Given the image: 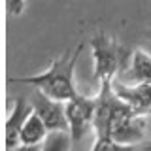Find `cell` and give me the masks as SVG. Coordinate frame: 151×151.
I'll return each mask as SVG.
<instances>
[{
    "label": "cell",
    "mask_w": 151,
    "mask_h": 151,
    "mask_svg": "<svg viewBox=\"0 0 151 151\" xmlns=\"http://www.w3.org/2000/svg\"><path fill=\"white\" fill-rule=\"evenodd\" d=\"M83 44H79L78 47L72 51H64L59 59H55L51 66L45 70L44 74H36L30 76V78H12L9 83H25V85H32L34 89L42 91L44 94L51 98H57V100H70L78 89H76L74 83V72H76V64H78V59L81 55Z\"/></svg>",
    "instance_id": "1"
},
{
    "label": "cell",
    "mask_w": 151,
    "mask_h": 151,
    "mask_svg": "<svg viewBox=\"0 0 151 151\" xmlns=\"http://www.w3.org/2000/svg\"><path fill=\"white\" fill-rule=\"evenodd\" d=\"M130 113H134L132 106L113 91L111 81H104L98 89V106L93 125L96 142L93 144V149H115V144L111 142V130Z\"/></svg>",
    "instance_id": "2"
},
{
    "label": "cell",
    "mask_w": 151,
    "mask_h": 151,
    "mask_svg": "<svg viewBox=\"0 0 151 151\" xmlns=\"http://www.w3.org/2000/svg\"><path fill=\"white\" fill-rule=\"evenodd\" d=\"M91 49H93V74L98 85L104 81H111L119 70L123 68L125 60L129 59L130 51L123 49L115 38L98 32L91 38Z\"/></svg>",
    "instance_id": "3"
},
{
    "label": "cell",
    "mask_w": 151,
    "mask_h": 151,
    "mask_svg": "<svg viewBox=\"0 0 151 151\" xmlns=\"http://www.w3.org/2000/svg\"><path fill=\"white\" fill-rule=\"evenodd\" d=\"M96 106H98V94L96 96H87L79 91L70 100H66V115H68V123H70L72 144L78 145L87 136V132L93 129Z\"/></svg>",
    "instance_id": "4"
},
{
    "label": "cell",
    "mask_w": 151,
    "mask_h": 151,
    "mask_svg": "<svg viewBox=\"0 0 151 151\" xmlns=\"http://www.w3.org/2000/svg\"><path fill=\"white\" fill-rule=\"evenodd\" d=\"M30 102L34 106V110L40 113V117L44 119V123L47 125L49 132L51 130H68L70 132V123H68V115H66V102L47 96V94H44L38 89H34Z\"/></svg>",
    "instance_id": "5"
},
{
    "label": "cell",
    "mask_w": 151,
    "mask_h": 151,
    "mask_svg": "<svg viewBox=\"0 0 151 151\" xmlns=\"http://www.w3.org/2000/svg\"><path fill=\"white\" fill-rule=\"evenodd\" d=\"M117 76H121L117 79L129 85L151 83V55L142 47H136L134 51H130L129 59L125 60Z\"/></svg>",
    "instance_id": "6"
},
{
    "label": "cell",
    "mask_w": 151,
    "mask_h": 151,
    "mask_svg": "<svg viewBox=\"0 0 151 151\" xmlns=\"http://www.w3.org/2000/svg\"><path fill=\"white\" fill-rule=\"evenodd\" d=\"M111 87L123 100H127L136 113H151V83L129 85L121 79H111Z\"/></svg>",
    "instance_id": "7"
},
{
    "label": "cell",
    "mask_w": 151,
    "mask_h": 151,
    "mask_svg": "<svg viewBox=\"0 0 151 151\" xmlns=\"http://www.w3.org/2000/svg\"><path fill=\"white\" fill-rule=\"evenodd\" d=\"M34 106L32 102H27V98H15L9 113L8 121H6V147L8 149H19L21 145V129L25 125V121L28 119V115L32 113Z\"/></svg>",
    "instance_id": "8"
},
{
    "label": "cell",
    "mask_w": 151,
    "mask_h": 151,
    "mask_svg": "<svg viewBox=\"0 0 151 151\" xmlns=\"http://www.w3.org/2000/svg\"><path fill=\"white\" fill-rule=\"evenodd\" d=\"M47 132H49V129L44 123V119L40 117V113L32 110V113L28 115V119L25 121V125L21 129V145L19 147L32 149V147L42 145L47 138Z\"/></svg>",
    "instance_id": "9"
},
{
    "label": "cell",
    "mask_w": 151,
    "mask_h": 151,
    "mask_svg": "<svg viewBox=\"0 0 151 151\" xmlns=\"http://www.w3.org/2000/svg\"><path fill=\"white\" fill-rule=\"evenodd\" d=\"M72 136L66 134V130H51V134H47L45 144H42L44 149H66L70 147Z\"/></svg>",
    "instance_id": "10"
},
{
    "label": "cell",
    "mask_w": 151,
    "mask_h": 151,
    "mask_svg": "<svg viewBox=\"0 0 151 151\" xmlns=\"http://www.w3.org/2000/svg\"><path fill=\"white\" fill-rule=\"evenodd\" d=\"M6 6H8L9 15L19 17L27 8V0H6Z\"/></svg>",
    "instance_id": "11"
},
{
    "label": "cell",
    "mask_w": 151,
    "mask_h": 151,
    "mask_svg": "<svg viewBox=\"0 0 151 151\" xmlns=\"http://www.w3.org/2000/svg\"><path fill=\"white\" fill-rule=\"evenodd\" d=\"M147 147H151V142H149V144H147Z\"/></svg>",
    "instance_id": "12"
}]
</instances>
